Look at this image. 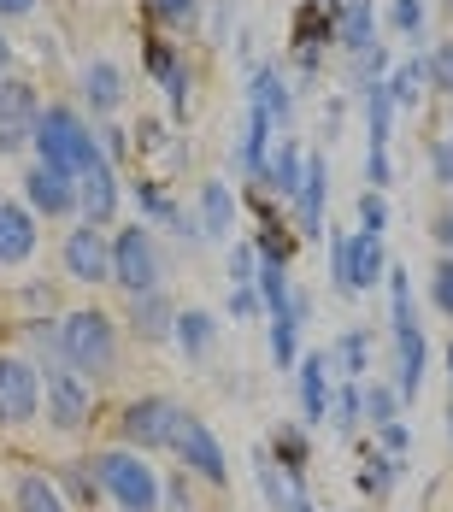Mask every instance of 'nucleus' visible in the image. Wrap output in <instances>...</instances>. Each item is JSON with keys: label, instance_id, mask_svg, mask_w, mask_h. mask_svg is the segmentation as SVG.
<instances>
[{"label": "nucleus", "instance_id": "1", "mask_svg": "<svg viewBox=\"0 0 453 512\" xmlns=\"http://www.w3.org/2000/svg\"><path fill=\"white\" fill-rule=\"evenodd\" d=\"M53 330H59V359H65L77 377H89L95 389L118 383V371H124V330H118V318L106 307L59 312Z\"/></svg>", "mask_w": 453, "mask_h": 512}, {"label": "nucleus", "instance_id": "2", "mask_svg": "<svg viewBox=\"0 0 453 512\" xmlns=\"http://www.w3.org/2000/svg\"><path fill=\"white\" fill-rule=\"evenodd\" d=\"M36 165H53L65 177H83L95 159H101V142H95V124L65 101H48L42 106V124H36Z\"/></svg>", "mask_w": 453, "mask_h": 512}, {"label": "nucleus", "instance_id": "3", "mask_svg": "<svg viewBox=\"0 0 453 512\" xmlns=\"http://www.w3.org/2000/svg\"><path fill=\"white\" fill-rule=\"evenodd\" d=\"M95 483L118 512H159V471L148 465V454L136 448H95Z\"/></svg>", "mask_w": 453, "mask_h": 512}, {"label": "nucleus", "instance_id": "4", "mask_svg": "<svg viewBox=\"0 0 453 512\" xmlns=\"http://www.w3.org/2000/svg\"><path fill=\"white\" fill-rule=\"evenodd\" d=\"M183 418L189 407L183 401H171V395H136V401H124L118 407V448H136V454H165V448H177V430H183Z\"/></svg>", "mask_w": 453, "mask_h": 512}, {"label": "nucleus", "instance_id": "5", "mask_svg": "<svg viewBox=\"0 0 453 512\" xmlns=\"http://www.w3.org/2000/svg\"><path fill=\"white\" fill-rule=\"evenodd\" d=\"M112 283H118L124 295H153V289H165V254H159V242H153V230L142 218L124 224V230H112Z\"/></svg>", "mask_w": 453, "mask_h": 512}, {"label": "nucleus", "instance_id": "6", "mask_svg": "<svg viewBox=\"0 0 453 512\" xmlns=\"http://www.w3.org/2000/svg\"><path fill=\"white\" fill-rule=\"evenodd\" d=\"M42 412H48L53 436H83L89 418H95V383L77 377L65 359L42 365Z\"/></svg>", "mask_w": 453, "mask_h": 512}, {"label": "nucleus", "instance_id": "7", "mask_svg": "<svg viewBox=\"0 0 453 512\" xmlns=\"http://www.w3.org/2000/svg\"><path fill=\"white\" fill-rule=\"evenodd\" d=\"M42 418V365L18 348H0V430H24Z\"/></svg>", "mask_w": 453, "mask_h": 512}, {"label": "nucleus", "instance_id": "8", "mask_svg": "<svg viewBox=\"0 0 453 512\" xmlns=\"http://www.w3.org/2000/svg\"><path fill=\"white\" fill-rule=\"evenodd\" d=\"M59 265H65V277L77 283V289H101L112 283V236H106L101 224H71L65 230V242H59Z\"/></svg>", "mask_w": 453, "mask_h": 512}, {"label": "nucleus", "instance_id": "9", "mask_svg": "<svg viewBox=\"0 0 453 512\" xmlns=\"http://www.w3.org/2000/svg\"><path fill=\"white\" fill-rule=\"evenodd\" d=\"M171 454L183 460L189 477H201V483H212V489H224V483H230V454H224L218 430L206 424L201 412H189V418H183V430H177V448H171Z\"/></svg>", "mask_w": 453, "mask_h": 512}, {"label": "nucleus", "instance_id": "10", "mask_svg": "<svg viewBox=\"0 0 453 512\" xmlns=\"http://www.w3.org/2000/svg\"><path fill=\"white\" fill-rule=\"evenodd\" d=\"M36 124H42L36 83H24V77H0V159L24 154V148L36 142Z\"/></svg>", "mask_w": 453, "mask_h": 512}, {"label": "nucleus", "instance_id": "11", "mask_svg": "<svg viewBox=\"0 0 453 512\" xmlns=\"http://www.w3.org/2000/svg\"><path fill=\"white\" fill-rule=\"evenodd\" d=\"M118 201H124V183H118V165L112 159H95L83 177H77V218L83 224H101L112 230V218H118Z\"/></svg>", "mask_w": 453, "mask_h": 512}, {"label": "nucleus", "instance_id": "12", "mask_svg": "<svg viewBox=\"0 0 453 512\" xmlns=\"http://www.w3.org/2000/svg\"><path fill=\"white\" fill-rule=\"evenodd\" d=\"M36 248H42V218L24 201H6V195H0V271L30 265Z\"/></svg>", "mask_w": 453, "mask_h": 512}, {"label": "nucleus", "instance_id": "13", "mask_svg": "<svg viewBox=\"0 0 453 512\" xmlns=\"http://www.w3.org/2000/svg\"><path fill=\"white\" fill-rule=\"evenodd\" d=\"M24 206L36 218H77V177H65L53 165H30L24 171Z\"/></svg>", "mask_w": 453, "mask_h": 512}, {"label": "nucleus", "instance_id": "14", "mask_svg": "<svg viewBox=\"0 0 453 512\" xmlns=\"http://www.w3.org/2000/svg\"><path fill=\"white\" fill-rule=\"evenodd\" d=\"M148 77L165 89L171 118H189V89H195V71H189V59L171 48V42H148Z\"/></svg>", "mask_w": 453, "mask_h": 512}, {"label": "nucleus", "instance_id": "15", "mask_svg": "<svg viewBox=\"0 0 453 512\" xmlns=\"http://www.w3.org/2000/svg\"><path fill=\"white\" fill-rule=\"evenodd\" d=\"M324 201H330V165L318 154H306V177H301V189H295V230H301L306 242H318L324 236Z\"/></svg>", "mask_w": 453, "mask_h": 512}, {"label": "nucleus", "instance_id": "16", "mask_svg": "<svg viewBox=\"0 0 453 512\" xmlns=\"http://www.w3.org/2000/svg\"><path fill=\"white\" fill-rule=\"evenodd\" d=\"M312 312V295H289V307L265 312V330H271V365L277 371H295V359H301V318Z\"/></svg>", "mask_w": 453, "mask_h": 512}, {"label": "nucleus", "instance_id": "17", "mask_svg": "<svg viewBox=\"0 0 453 512\" xmlns=\"http://www.w3.org/2000/svg\"><path fill=\"white\" fill-rule=\"evenodd\" d=\"M177 312L183 307H177L165 289H153V295H130V336L148 342V348H165L171 330H177Z\"/></svg>", "mask_w": 453, "mask_h": 512}, {"label": "nucleus", "instance_id": "18", "mask_svg": "<svg viewBox=\"0 0 453 512\" xmlns=\"http://www.w3.org/2000/svg\"><path fill=\"white\" fill-rule=\"evenodd\" d=\"M248 106L253 112H265L283 136H289V118H295V95H289V77H283V65H253L248 77Z\"/></svg>", "mask_w": 453, "mask_h": 512}, {"label": "nucleus", "instance_id": "19", "mask_svg": "<svg viewBox=\"0 0 453 512\" xmlns=\"http://www.w3.org/2000/svg\"><path fill=\"white\" fill-rule=\"evenodd\" d=\"M283 130L265 118V112H253L242 118V136H236V148H230V159H236V177L242 183H259V171H265V159H271V142H277Z\"/></svg>", "mask_w": 453, "mask_h": 512}, {"label": "nucleus", "instance_id": "20", "mask_svg": "<svg viewBox=\"0 0 453 512\" xmlns=\"http://www.w3.org/2000/svg\"><path fill=\"white\" fill-rule=\"evenodd\" d=\"M301 177H306V148L295 142V136H277V142H271V159H265V171H259V189L277 195V201H295Z\"/></svg>", "mask_w": 453, "mask_h": 512}, {"label": "nucleus", "instance_id": "21", "mask_svg": "<svg viewBox=\"0 0 453 512\" xmlns=\"http://www.w3.org/2000/svg\"><path fill=\"white\" fill-rule=\"evenodd\" d=\"M424 371H430L424 330H395V395H401V407L424 395Z\"/></svg>", "mask_w": 453, "mask_h": 512}, {"label": "nucleus", "instance_id": "22", "mask_svg": "<svg viewBox=\"0 0 453 512\" xmlns=\"http://www.w3.org/2000/svg\"><path fill=\"white\" fill-rule=\"evenodd\" d=\"M295 389H301V424H324L330 418V359L324 354L295 359Z\"/></svg>", "mask_w": 453, "mask_h": 512}, {"label": "nucleus", "instance_id": "23", "mask_svg": "<svg viewBox=\"0 0 453 512\" xmlns=\"http://www.w3.org/2000/svg\"><path fill=\"white\" fill-rule=\"evenodd\" d=\"M201 212H195V224H201L206 242H236V195H230V183H201Z\"/></svg>", "mask_w": 453, "mask_h": 512}, {"label": "nucleus", "instance_id": "24", "mask_svg": "<svg viewBox=\"0 0 453 512\" xmlns=\"http://www.w3.org/2000/svg\"><path fill=\"white\" fill-rule=\"evenodd\" d=\"M218 336H224V324H218V318H212L206 307L177 312V330H171V342H177V354L189 359V365H201V359H212V348H218Z\"/></svg>", "mask_w": 453, "mask_h": 512}, {"label": "nucleus", "instance_id": "25", "mask_svg": "<svg viewBox=\"0 0 453 512\" xmlns=\"http://www.w3.org/2000/svg\"><path fill=\"white\" fill-rule=\"evenodd\" d=\"M77 83H83V106H89L95 118H112V112L124 106V71H118L112 59H89Z\"/></svg>", "mask_w": 453, "mask_h": 512}, {"label": "nucleus", "instance_id": "26", "mask_svg": "<svg viewBox=\"0 0 453 512\" xmlns=\"http://www.w3.org/2000/svg\"><path fill=\"white\" fill-rule=\"evenodd\" d=\"M336 48L348 53V59L377 48V6L371 0H342L336 6Z\"/></svg>", "mask_w": 453, "mask_h": 512}, {"label": "nucleus", "instance_id": "27", "mask_svg": "<svg viewBox=\"0 0 453 512\" xmlns=\"http://www.w3.org/2000/svg\"><path fill=\"white\" fill-rule=\"evenodd\" d=\"M324 359H330V371H336L342 383H365V371H371V330H365V324L342 330Z\"/></svg>", "mask_w": 453, "mask_h": 512}, {"label": "nucleus", "instance_id": "28", "mask_svg": "<svg viewBox=\"0 0 453 512\" xmlns=\"http://www.w3.org/2000/svg\"><path fill=\"white\" fill-rule=\"evenodd\" d=\"M12 512H71V507H65V495L53 489L48 471L24 465V471L12 477Z\"/></svg>", "mask_w": 453, "mask_h": 512}, {"label": "nucleus", "instance_id": "29", "mask_svg": "<svg viewBox=\"0 0 453 512\" xmlns=\"http://www.w3.org/2000/svg\"><path fill=\"white\" fill-rule=\"evenodd\" d=\"M48 477H53V489L65 495V507H71V512H77V507H101V501H106L89 460H65V465H53Z\"/></svg>", "mask_w": 453, "mask_h": 512}, {"label": "nucleus", "instance_id": "30", "mask_svg": "<svg viewBox=\"0 0 453 512\" xmlns=\"http://www.w3.org/2000/svg\"><path fill=\"white\" fill-rule=\"evenodd\" d=\"M383 277H389V248H383V236H359V230H353V295H371Z\"/></svg>", "mask_w": 453, "mask_h": 512}, {"label": "nucleus", "instance_id": "31", "mask_svg": "<svg viewBox=\"0 0 453 512\" xmlns=\"http://www.w3.org/2000/svg\"><path fill=\"white\" fill-rule=\"evenodd\" d=\"M383 89H389L395 112H412V106H424V89H430V77H424V53H418V59H406V65H395V71L383 77Z\"/></svg>", "mask_w": 453, "mask_h": 512}, {"label": "nucleus", "instance_id": "32", "mask_svg": "<svg viewBox=\"0 0 453 512\" xmlns=\"http://www.w3.org/2000/svg\"><path fill=\"white\" fill-rule=\"evenodd\" d=\"M389 330H424L418 324V295H412V277H406L401 265H389Z\"/></svg>", "mask_w": 453, "mask_h": 512}, {"label": "nucleus", "instance_id": "33", "mask_svg": "<svg viewBox=\"0 0 453 512\" xmlns=\"http://www.w3.org/2000/svg\"><path fill=\"white\" fill-rule=\"evenodd\" d=\"M336 436H353L359 424H365V383H342L336 395H330V418H324Z\"/></svg>", "mask_w": 453, "mask_h": 512}, {"label": "nucleus", "instance_id": "34", "mask_svg": "<svg viewBox=\"0 0 453 512\" xmlns=\"http://www.w3.org/2000/svg\"><path fill=\"white\" fill-rule=\"evenodd\" d=\"M253 289H259L265 312L289 307V295H295V283H289V259H265L259 254V277H253Z\"/></svg>", "mask_w": 453, "mask_h": 512}, {"label": "nucleus", "instance_id": "35", "mask_svg": "<svg viewBox=\"0 0 453 512\" xmlns=\"http://www.w3.org/2000/svg\"><path fill=\"white\" fill-rule=\"evenodd\" d=\"M253 477H259V489H265L271 512H289V507H295V489L283 483V471H277V460H271V448H253Z\"/></svg>", "mask_w": 453, "mask_h": 512}, {"label": "nucleus", "instance_id": "36", "mask_svg": "<svg viewBox=\"0 0 453 512\" xmlns=\"http://www.w3.org/2000/svg\"><path fill=\"white\" fill-rule=\"evenodd\" d=\"M395 483H401V460H395V454H371L365 471H359V489H365V495H377V501H389V495H395Z\"/></svg>", "mask_w": 453, "mask_h": 512}, {"label": "nucleus", "instance_id": "37", "mask_svg": "<svg viewBox=\"0 0 453 512\" xmlns=\"http://www.w3.org/2000/svg\"><path fill=\"white\" fill-rule=\"evenodd\" d=\"M348 77H353V95H365V89H377V83L389 77V48L377 42V48L353 53V59H348Z\"/></svg>", "mask_w": 453, "mask_h": 512}, {"label": "nucleus", "instance_id": "38", "mask_svg": "<svg viewBox=\"0 0 453 512\" xmlns=\"http://www.w3.org/2000/svg\"><path fill=\"white\" fill-rule=\"evenodd\" d=\"M401 418V395H395V383H365V424L371 430H383V424H395Z\"/></svg>", "mask_w": 453, "mask_h": 512}, {"label": "nucleus", "instance_id": "39", "mask_svg": "<svg viewBox=\"0 0 453 512\" xmlns=\"http://www.w3.org/2000/svg\"><path fill=\"white\" fill-rule=\"evenodd\" d=\"M389 24H395V36H406V42H418V48H424L430 0H389Z\"/></svg>", "mask_w": 453, "mask_h": 512}, {"label": "nucleus", "instance_id": "40", "mask_svg": "<svg viewBox=\"0 0 453 512\" xmlns=\"http://www.w3.org/2000/svg\"><path fill=\"white\" fill-rule=\"evenodd\" d=\"M330 289L353 295V230H330Z\"/></svg>", "mask_w": 453, "mask_h": 512}, {"label": "nucleus", "instance_id": "41", "mask_svg": "<svg viewBox=\"0 0 453 512\" xmlns=\"http://www.w3.org/2000/svg\"><path fill=\"white\" fill-rule=\"evenodd\" d=\"M424 77H430L436 95H453V36L448 42H430V53H424Z\"/></svg>", "mask_w": 453, "mask_h": 512}, {"label": "nucleus", "instance_id": "42", "mask_svg": "<svg viewBox=\"0 0 453 512\" xmlns=\"http://www.w3.org/2000/svg\"><path fill=\"white\" fill-rule=\"evenodd\" d=\"M430 307L442 318H453V254H442L430 265Z\"/></svg>", "mask_w": 453, "mask_h": 512}, {"label": "nucleus", "instance_id": "43", "mask_svg": "<svg viewBox=\"0 0 453 512\" xmlns=\"http://www.w3.org/2000/svg\"><path fill=\"white\" fill-rule=\"evenodd\" d=\"M253 277H259V248H253L248 236H236L230 242V289H242Z\"/></svg>", "mask_w": 453, "mask_h": 512}, {"label": "nucleus", "instance_id": "44", "mask_svg": "<svg viewBox=\"0 0 453 512\" xmlns=\"http://www.w3.org/2000/svg\"><path fill=\"white\" fill-rule=\"evenodd\" d=\"M383 230H389V201L377 189H365L359 195V236H383Z\"/></svg>", "mask_w": 453, "mask_h": 512}, {"label": "nucleus", "instance_id": "45", "mask_svg": "<svg viewBox=\"0 0 453 512\" xmlns=\"http://www.w3.org/2000/svg\"><path fill=\"white\" fill-rule=\"evenodd\" d=\"M159 512H195L189 471H177V477H159Z\"/></svg>", "mask_w": 453, "mask_h": 512}, {"label": "nucleus", "instance_id": "46", "mask_svg": "<svg viewBox=\"0 0 453 512\" xmlns=\"http://www.w3.org/2000/svg\"><path fill=\"white\" fill-rule=\"evenodd\" d=\"M230 318H236V324H253V318H265V301H259V289H253V283L230 289Z\"/></svg>", "mask_w": 453, "mask_h": 512}, {"label": "nucleus", "instance_id": "47", "mask_svg": "<svg viewBox=\"0 0 453 512\" xmlns=\"http://www.w3.org/2000/svg\"><path fill=\"white\" fill-rule=\"evenodd\" d=\"M142 6H148V12L159 18V24H189L201 0H142Z\"/></svg>", "mask_w": 453, "mask_h": 512}, {"label": "nucleus", "instance_id": "48", "mask_svg": "<svg viewBox=\"0 0 453 512\" xmlns=\"http://www.w3.org/2000/svg\"><path fill=\"white\" fill-rule=\"evenodd\" d=\"M430 165H436V183L453 189V136H436L430 142Z\"/></svg>", "mask_w": 453, "mask_h": 512}, {"label": "nucleus", "instance_id": "49", "mask_svg": "<svg viewBox=\"0 0 453 512\" xmlns=\"http://www.w3.org/2000/svg\"><path fill=\"white\" fill-rule=\"evenodd\" d=\"M377 442H383V454H395V460H401L406 442H412V430H406L401 418H395V424H383V430H377Z\"/></svg>", "mask_w": 453, "mask_h": 512}, {"label": "nucleus", "instance_id": "50", "mask_svg": "<svg viewBox=\"0 0 453 512\" xmlns=\"http://www.w3.org/2000/svg\"><path fill=\"white\" fill-rule=\"evenodd\" d=\"M389 177H395V171H389V154H371V148H365V183L383 195V183H389Z\"/></svg>", "mask_w": 453, "mask_h": 512}, {"label": "nucleus", "instance_id": "51", "mask_svg": "<svg viewBox=\"0 0 453 512\" xmlns=\"http://www.w3.org/2000/svg\"><path fill=\"white\" fill-rule=\"evenodd\" d=\"M430 236H436V248H442V254H453V212H436Z\"/></svg>", "mask_w": 453, "mask_h": 512}, {"label": "nucleus", "instance_id": "52", "mask_svg": "<svg viewBox=\"0 0 453 512\" xmlns=\"http://www.w3.org/2000/svg\"><path fill=\"white\" fill-rule=\"evenodd\" d=\"M36 12V0H0V18H30Z\"/></svg>", "mask_w": 453, "mask_h": 512}, {"label": "nucleus", "instance_id": "53", "mask_svg": "<svg viewBox=\"0 0 453 512\" xmlns=\"http://www.w3.org/2000/svg\"><path fill=\"white\" fill-rule=\"evenodd\" d=\"M6 65H12V42H6V36H0V71H6Z\"/></svg>", "mask_w": 453, "mask_h": 512}, {"label": "nucleus", "instance_id": "54", "mask_svg": "<svg viewBox=\"0 0 453 512\" xmlns=\"http://www.w3.org/2000/svg\"><path fill=\"white\" fill-rule=\"evenodd\" d=\"M448 383H453V342H448Z\"/></svg>", "mask_w": 453, "mask_h": 512}, {"label": "nucleus", "instance_id": "55", "mask_svg": "<svg viewBox=\"0 0 453 512\" xmlns=\"http://www.w3.org/2000/svg\"><path fill=\"white\" fill-rule=\"evenodd\" d=\"M448 436H453V407H448Z\"/></svg>", "mask_w": 453, "mask_h": 512}, {"label": "nucleus", "instance_id": "56", "mask_svg": "<svg viewBox=\"0 0 453 512\" xmlns=\"http://www.w3.org/2000/svg\"><path fill=\"white\" fill-rule=\"evenodd\" d=\"M442 6H448V12H453V0H442Z\"/></svg>", "mask_w": 453, "mask_h": 512}]
</instances>
